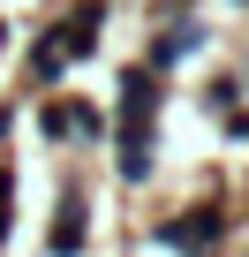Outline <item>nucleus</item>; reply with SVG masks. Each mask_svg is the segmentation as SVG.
<instances>
[{"instance_id": "f257e3e1", "label": "nucleus", "mask_w": 249, "mask_h": 257, "mask_svg": "<svg viewBox=\"0 0 249 257\" xmlns=\"http://www.w3.org/2000/svg\"><path fill=\"white\" fill-rule=\"evenodd\" d=\"M151 234H159L166 249H181V257H211V249L234 234V212H226V204H181V212H166Z\"/></svg>"}, {"instance_id": "f03ea898", "label": "nucleus", "mask_w": 249, "mask_h": 257, "mask_svg": "<svg viewBox=\"0 0 249 257\" xmlns=\"http://www.w3.org/2000/svg\"><path fill=\"white\" fill-rule=\"evenodd\" d=\"M151 152H159V121H121V137H113V174L129 182V189L151 182V167H159Z\"/></svg>"}, {"instance_id": "7ed1b4c3", "label": "nucleus", "mask_w": 249, "mask_h": 257, "mask_svg": "<svg viewBox=\"0 0 249 257\" xmlns=\"http://www.w3.org/2000/svg\"><path fill=\"white\" fill-rule=\"evenodd\" d=\"M83 242H91V204H83V197H61V212H53V227H46V249H53V257H83Z\"/></svg>"}, {"instance_id": "20e7f679", "label": "nucleus", "mask_w": 249, "mask_h": 257, "mask_svg": "<svg viewBox=\"0 0 249 257\" xmlns=\"http://www.w3.org/2000/svg\"><path fill=\"white\" fill-rule=\"evenodd\" d=\"M159 98L166 91H159V68L151 61H136L129 76H121V121H159Z\"/></svg>"}, {"instance_id": "39448f33", "label": "nucleus", "mask_w": 249, "mask_h": 257, "mask_svg": "<svg viewBox=\"0 0 249 257\" xmlns=\"http://www.w3.org/2000/svg\"><path fill=\"white\" fill-rule=\"evenodd\" d=\"M68 137H76L83 152H98V144H106V113L83 106V98H68Z\"/></svg>"}, {"instance_id": "423d86ee", "label": "nucleus", "mask_w": 249, "mask_h": 257, "mask_svg": "<svg viewBox=\"0 0 249 257\" xmlns=\"http://www.w3.org/2000/svg\"><path fill=\"white\" fill-rule=\"evenodd\" d=\"M31 76H38V83H61V76H68V53H61V38H53V31L31 46Z\"/></svg>"}, {"instance_id": "0eeeda50", "label": "nucleus", "mask_w": 249, "mask_h": 257, "mask_svg": "<svg viewBox=\"0 0 249 257\" xmlns=\"http://www.w3.org/2000/svg\"><path fill=\"white\" fill-rule=\"evenodd\" d=\"M8 128H16V106H0V137H8Z\"/></svg>"}, {"instance_id": "6e6552de", "label": "nucleus", "mask_w": 249, "mask_h": 257, "mask_svg": "<svg viewBox=\"0 0 249 257\" xmlns=\"http://www.w3.org/2000/svg\"><path fill=\"white\" fill-rule=\"evenodd\" d=\"M241 91H249V53H241Z\"/></svg>"}, {"instance_id": "1a4fd4ad", "label": "nucleus", "mask_w": 249, "mask_h": 257, "mask_svg": "<svg viewBox=\"0 0 249 257\" xmlns=\"http://www.w3.org/2000/svg\"><path fill=\"white\" fill-rule=\"evenodd\" d=\"M0 38H8V31H0Z\"/></svg>"}]
</instances>
